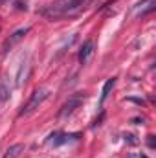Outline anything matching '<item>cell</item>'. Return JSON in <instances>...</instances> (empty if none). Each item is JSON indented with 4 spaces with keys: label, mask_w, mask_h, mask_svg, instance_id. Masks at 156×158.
Instances as JSON below:
<instances>
[{
    "label": "cell",
    "mask_w": 156,
    "mask_h": 158,
    "mask_svg": "<svg viewBox=\"0 0 156 158\" xmlns=\"http://www.w3.org/2000/svg\"><path fill=\"white\" fill-rule=\"evenodd\" d=\"M17 9H20V11L24 9V11H26V9H28V6H26V2H22V0H18V2H17Z\"/></svg>",
    "instance_id": "obj_13"
},
{
    "label": "cell",
    "mask_w": 156,
    "mask_h": 158,
    "mask_svg": "<svg viewBox=\"0 0 156 158\" xmlns=\"http://www.w3.org/2000/svg\"><path fill=\"white\" fill-rule=\"evenodd\" d=\"M48 98H50V90H48V88H37V90L30 96L28 103L20 109L18 116H28V114H31L35 109H39V105H42V101H46Z\"/></svg>",
    "instance_id": "obj_2"
},
{
    "label": "cell",
    "mask_w": 156,
    "mask_h": 158,
    "mask_svg": "<svg viewBox=\"0 0 156 158\" xmlns=\"http://www.w3.org/2000/svg\"><path fill=\"white\" fill-rule=\"evenodd\" d=\"M92 55H94V42H92V40H86V42L83 44V48L79 50V63H81V64H86Z\"/></svg>",
    "instance_id": "obj_6"
},
{
    "label": "cell",
    "mask_w": 156,
    "mask_h": 158,
    "mask_svg": "<svg viewBox=\"0 0 156 158\" xmlns=\"http://www.w3.org/2000/svg\"><path fill=\"white\" fill-rule=\"evenodd\" d=\"M24 151V145L22 143H15V145H11L7 151H6V155L4 158H18V155Z\"/></svg>",
    "instance_id": "obj_9"
},
{
    "label": "cell",
    "mask_w": 156,
    "mask_h": 158,
    "mask_svg": "<svg viewBox=\"0 0 156 158\" xmlns=\"http://www.w3.org/2000/svg\"><path fill=\"white\" fill-rule=\"evenodd\" d=\"M103 118H105V112L101 110L99 118H96V119H94V125H92V127H99V125H101V121H103Z\"/></svg>",
    "instance_id": "obj_11"
},
{
    "label": "cell",
    "mask_w": 156,
    "mask_h": 158,
    "mask_svg": "<svg viewBox=\"0 0 156 158\" xmlns=\"http://www.w3.org/2000/svg\"><path fill=\"white\" fill-rule=\"evenodd\" d=\"M147 143H149V147H151V149H154V147H156L154 136H153V134H151V136H147Z\"/></svg>",
    "instance_id": "obj_12"
},
{
    "label": "cell",
    "mask_w": 156,
    "mask_h": 158,
    "mask_svg": "<svg viewBox=\"0 0 156 158\" xmlns=\"http://www.w3.org/2000/svg\"><path fill=\"white\" fill-rule=\"evenodd\" d=\"M134 138H136L134 134H125V142H129L130 145H136L138 143V140H134Z\"/></svg>",
    "instance_id": "obj_10"
},
{
    "label": "cell",
    "mask_w": 156,
    "mask_h": 158,
    "mask_svg": "<svg viewBox=\"0 0 156 158\" xmlns=\"http://www.w3.org/2000/svg\"><path fill=\"white\" fill-rule=\"evenodd\" d=\"M86 99V94L84 92H76V94H72L70 98H68V101L61 107V110H59V118L61 119H66L70 118L76 110H77L79 107L83 105V101Z\"/></svg>",
    "instance_id": "obj_3"
},
{
    "label": "cell",
    "mask_w": 156,
    "mask_h": 158,
    "mask_svg": "<svg viewBox=\"0 0 156 158\" xmlns=\"http://www.w3.org/2000/svg\"><path fill=\"white\" fill-rule=\"evenodd\" d=\"M81 138L79 132H74V134H66V132H53L48 136L46 143L48 145H53V147H59V145H66V143H72V142H77Z\"/></svg>",
    "instance_id": "obj_4"
},
{
    "label": "cell",
    "mask_w": 156,
    "mask_h": 158,
    "mask_svg": "<svg viewBox=\"0 0 156 158\" xmlns=\"http://www.w3.org/2000/svg\"><path fill=\"white\" fill-rule=\"evenodd\" d=\"M129 101H134L138 105H143V99H138V98H129Z\"/></svg>",
    "instance_id": "obj_14"
},
{
    "label": "cell",
    "mask_w": 156,
    "mask_h": 158,
    "mask_svg": "<svg viewBox=\"0 0 156 158\" xmlns=\"http://www.w3.org/2000/svg\"><path fill=\"white\" fill-rule=\"evenodd\" d=\"M90 4H92V0H57L53 4H48V6L40 7L39 13L46 19L57 20V19L76 17L79 13H83Z\"/></svg>",
    "instance_id": "obj_1"
},
{
    "label": "cell",
    "mask_w": 156,
    "mask_h": 158,
    "mask_svg": "<svg viewBox=\"0 0 156 158\" xmlns=\"http://www.w3.org/2000/svg\"><path fill=\"white\" fill-rule=\"evenodd\" d=\"M0 2H7V0H0Z\"/></svg>",
    "instance_id": "obj_15"
},
{
    "label": "cell",
    "mask_w": 156,
    "mask_h": 158,
    "mask_svg": "<svg viewBox=\"0 0 156 158\" xmlns=\"http://www.w3.org/2000/svg\"><path fill=\"white\" fill-rule=\"evenodd\" d=\"M28 31H30V28H28V26H26V28H20V30H17V31H13L7 39L4 40V44H2V55H6V53H7L15 44H18L20 40L28 35Z\"/></svg>",
    "instance_id": "obj_5"
},
{
    "label": "cell",
    "mask_w": 156,
    "mask_h": 158,
    "mask_svg": "<svg viewBox=\"0 0 156 158\" xmlns=\"http://www.w3.org/2000/svg\"><path fill=\"white\" fill-rule=\"evenodd\" d=\"M142 158H147V156H142Z\"/></svg>",
    "instance_id": "obj_16"
},
{
    "label": "cell",
    "mask_w": 156,
    "mask_h": 158,
    "mask_svg": "<svg viewBox=\"0 0 156 158\" xmlns=\"http://www.w3.org/2000/svg\"><path fill=\"white\" fill-rule=\"evenodd\" d=\"M116 81H117V77H110V79H107V83L103 85V90H101V99H99V103H101V105H103V103H105V99L109 98V94H110V90L114 88Z\"/></svg>",
    "instance_id": "obj_7"
},
{
    "label": "cell",
    "mask_w": 156,
    "mask_h": 158,
    "mask_svg": "<svg viewBox=\"0 0 156 158\" xmlns=\"http://www.w3.org/2000/svg\"><path fill=\"white\" fill-rule=\"evenodd\" d=\"M7 99H9V86H7V81L2 79L0 81V109L7 103Z\"/></svg>",
    "instance_id": "obj_8"
}]
</instances>
